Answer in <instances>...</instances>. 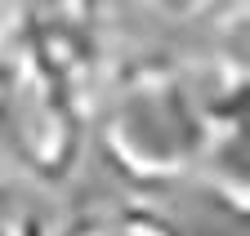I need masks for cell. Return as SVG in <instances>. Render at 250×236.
<instances>
[{"label": "cell", "instance_id": "2", "mask_svg": "<svg viewBox=\"0 0 250 236\" xmlns=\"http://www.w3.org/2000/svg\"><path fill=\"white\" fill-rule=\"evenodd\" d=\"M0 147L9 174L45 192L67 187L89 152V98L31 40L0 49Z\"/></svg>", "mask_w": 250, "mask_h": 236}, {"label": "cell", "instance_id": "1", "mask_svg": "<svg viewBox=\"0 0 250 236\" xmlns=\"http://www.w3.org/2000/svg\"><path fill=\"white\" fill-rule=\"evenodd\" d=\"M206 107L188 58L116 54L89 107V143L134 192L188 183L201 152Z\"/></svg>", "mask_w": 250, "mask_h": 236}, {"label": "cell", "instance_id": "5", "mask_svg": "<svg viewBox=\"0 0 250 236\" xmlns=\"http://www.w3.org/2000/svg\"><path fill=\"white\" fill-rule=\"evenodd\" d=\"M147 5H152V9H161V14H170V18H192V14L219 5V0H147Z\"/></svg>", "mask_w": 250, "mask_h": 236}, {"label": "cell", "instance_id": "3", "mask_svg": "<svg viewBox=\"0 0 250 236\" xmlns=\"http://www.w3.org/2000/svg\"><path fill=\"white\" fill-rule=\"evenodd\" d=\"M49 236H188L183 223L161 210L152 196H116V200H94L85 210L67 214Z\"/></svg>", "mask_w": 250, "mask_h": 236}, {"label": "cell", "instance_id": "4", "mask_svg": "<svg viewBox=\"0 0 250 236\" xmlns=\"http://www.w3.org/2000/svg\"><path fill=\"white\" fill-rule=\"evenodd\" d=\"M0 236H49V223L14 187V179H0Z\"/></svg>", "mask_w": 250, "mask_h": 236}, {"label": "cell", "instance_id": "6", "mask_svg": "<svg viewBox=\"0 0 250 236\" xmlns=\"http://www.w3.org/2000/svg\"><path fill=\"white\" fill-rule=\"evenodd\" d=\"M0 103H5V76H0ZM0 179H14L9 165H5V147H0Z\"/></svg>", "mask_w": 250, "mask_h": 236}]
</instances>
